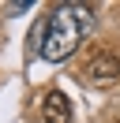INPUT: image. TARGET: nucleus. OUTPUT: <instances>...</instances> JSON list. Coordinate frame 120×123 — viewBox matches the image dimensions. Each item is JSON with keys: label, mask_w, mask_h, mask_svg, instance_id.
<instances>
[{"label": "nucleus", "mask_w": 120, "mask_h": 123, "mask_svg": "<svg viewBox=\"0 0 120 123\" xmlns=\"http://www.w3.org/2000/svg\"><path fill=\"white\" fill-rule=\"evenodd\" d=\"M94 23V8L86 4H64L41 23V56L45 60H68L82 45V34Z\"/></svg>", "instance_id": "f257e3e1"}, {"label": "nucleus", "mask_w": 120, "mask_h": 123, "mask_svg": "<svg viewBox=\"0 0 120 123\" xmlns=\"http://www.w3.org/2000/svg\"><path fill=\"white\" fill-rule=\"evenodd\" d=\"M82 78L90 86H112L120 78V56L112 52H94L86 63H82Z\"/></svg>", "instance_id": "f03ea898"}, {"label": "nucleus", "mask_w": 120, "mask_h": 123, "mask_svg": "<svg viewBox=\"0 0 120 123\" xmlns=\"http://www.w3.org/2000/svg\"><path fill=\"white\" fill-rule=\"evenodd\" d=\"M41 116H45V123H71V101L60 90H49L41 101Z\"/></svg>", "instance_id": "7ed1b4c3"}, {"label": "nucleus", "mask_w": 120, "mask_h": 123, "mask_svg": "<svg viewBox=\"0 0 120 123\" xmlns=\"http://www.w3.org/2000/svg\"><path fill=\"white\" fill-rule=\"evenodd\" d=\"M116 123H120V116H116Z\"/></svg>", "instance_id": "20e7f679"}]
</instances>
